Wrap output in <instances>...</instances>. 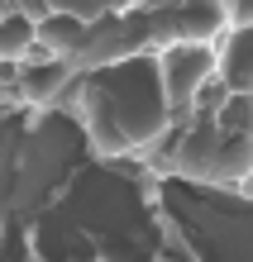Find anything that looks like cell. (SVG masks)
<instances>
[{
	"label": "cell",
	"mask_w": 253,
	"mask_h": 262,
	"mask_svg": "<svg viewBox=\"0 0 253 262\" xmlns=\"http://www.w3.org/2000/svg\"><path fill=\"white\" fill-rule=\"evenodd\" d=\"M225 76H229V86L234 91H253V24L244 29H234V38H229V48H225Z\"/></svg>",
	"instance_id": "cell-1"
}]
</instances>
